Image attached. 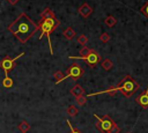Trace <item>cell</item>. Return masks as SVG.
<instances>
[{"mask_svg":"<svg viewBox=\"0 0 148 133\" xmlns=\"http://www.w3.org/2000/svg\"><path fill=\"white\" fill-rule=\"evenodd\" d=\"M128 133H131V132H128Z\"/></svg>","mask_w":148,"mask_h":133,"instance_id":"obj_26","label":"cell"},{"mask_svg":"<svg viewBox=\"0 0 148 133\" xmlns=\"http://www.w3.org/2000/svg\"><path fill=\"white\" fill-rule=\"evenodd\" d=\"M18 130L22 132V133H27L29 130H30V125L27 120H22L20 124H18Z\"/></svg>","mask_w":148,"mask_h":133,"instance_id":"obj_14","label":"cell"},{"mask_svg":"<svg viewBox=\"0 0 148 133\" xmlns=\"http://www.w3.org/2000/svg\"><path fill=\"white\" fill-rule=\"evenodd\" d=\"M123 93V90H121V88L119 87V86H117V87H111V88H109V89H105V90H102V91H97V93H92V94H89L87 97H89V96H96V95H99V94H116V93Z\"/></svg>","mask_w":148,"mask_h":133,"instance_id":"obj_10","label":"cell"},{"mask_svg":"<svg viewBox=\"0 0 148 133\" xmlns=\"http://www.w3.org/2000/svg\"><path fill=\"white\" fill-rule=\"evenodd\" d=\"M69 59H75V60H77V59H82V60H84V61L87 62L88 66H90V67H95V66L98 64V61L101 60V56H99L96 51L90 50L89 53L86 54V56H83V57H80V56H79V57L69 56Z\"/></svg>","mask_w":148,"mask_h":133,"instance_id":"obj_5","label":"cell"},{"mask_svg":"<svg viewBox=\"0 0 148 133\" xmlns=\"http://www.w3.org/2000/svg\"><path fill=\"white\" fill-rule=\"evenodd\" d=\"M99 40H101L102 43H108V42L110 40V35H109L108 32H103V34L99 36Z\"/></svg>","mask_w":148,"mask_h":133,"instance_id":"obj_21","label":"cell"},{"mask_svg":"<svg viewBox=\"0 0 148 133\" xmlns=\"http://www.w3.org/2000/svg\"><path fill=\"white\" fill-rule=\"evenodd\" d=\"M66 123H67V125H68V126H69V128H71V132H69V133H81V132H80L77 128H75V127H74V126L71 124V121H69L68 119L66 120Z\"/></svg>","mask_w":148,"mask_h":133,"instance_id":"obj_23","label":"cell"},{"mask_svg":"<svg viewBox=\"0 0 148 133\" xmlns=\"http://www.w3.org/2000/svg\"><path fill=\"white\" fill-rule=\"evenodd\" d=\"M89 51H90V49H88L87 46H83V47L80 50V57H83V56L88 54V53H89Z\"/></svg>","mask_w":148,"mask_h":133,"instance_id":"obj_24","label":"cell"},{"mask_svg":"<svg viewBox=\"0 0 148 133\" xmlns=\"http://www.w3.org/2000/svg\"><path fill=\"white\" fill-rule=\"evenodd\" d=\"M91 13H92V8H91L87 2L82 3V5L79 7V14H80L82 17H84V19L89 17V16L91 15Z\"/></svg>","mask_w":148,"mask_h":133,"instance_id":"obj_9","label":"cell"},{"mask_svg":"<svg viewBox=\"0 0 148 133\" xmlns=\"http://www.w3.org/2000/svg\"><path fill=\"white\" fill-rule=\"evenodd\" d=\"M102 67H103L104 71H110V69H112V67H113L112 60H110V59H104V60H102Z\"/></svg>","mask_w":148,"mask_h":133,"instance_id":"obj_15","label":"cell"},{"mask_svg":"<svg viewBox=\"0 0 148 133\" xmlns=\"http://www.w3.org/2000/svg\"><path fill=\"white\" fill-rule=\"evenodd\" d=\"M77 113H79V109H77L75 105H69V106L67 108V114H68V116L75 117Z\"/></svg>","mask_w":148,"mask_h":133,"instance_id":"obj_18","label":"cell"},{"mask_svg":"<svg viewBox=\"0 0 148 133\" xmlns=\"http://www.w3.org/2000/svg\"><path fill=\"white\" fill-rule=\"evenodd\" d=\"M94 117L97 118V123H96V127L98 131H101L102 133H110L112 127L114 126V121L111 119V117L109 114H105L103 117L94 114Z\"/></svg>","mask_w":148,"mask_h":133,"instance_id":"obj_4","label":"cell"},{"mask_svg":"<svg viewBox=\"0 0 148 133\" xmlns=\"http://www.w3.org/2000/svg\"><path fill=\"white\" fill-rule=\"evenodd\" d=\"M24 56V52H21L18 56H16L15 58H9V57H6V58H3L1 61H0V67L3 69V72H5V75H8V73L14 68V66H15V61L18 59V58H21V57H23Z\"/></svg>","mask_w":148,"mask_h":133,"instance_id":"obj_6","label":"cell"},{"mask_svg":"<svg viewBox=\"0 0 148 133\" xmlns=\"http://www.w3.org/2000/svg\"><path fill=\"white\" fill-rule=\"evenodd\" d=\"M76 102H77V104L79 105H84L86 103H87V96H84V95H81V96H79V97H76Z\"/></svg>","mask_w":148,"mask_h":133,"instance_id":"obj_20","label":"cell"},{"mask_svg":"<svg viewBox=\"0 0 148 133\" xmlns=\"http://www.w3.org/2000/svg\"><path fill=\"white\" fill-rule=\"evenodd\" d=\"M53 77H54V80H56V84H58V83H60L61 81L65 80V75H64V73H62L61 71H57V72L53 74Z\"/></svg>","mask_w":148,"mask_h":133,"instance_id":"obj_16","label":"cell"},{"mask_svg":"<svg viewBox=\"0 0 148 133\" xmlns=\"http://www.w3.org/2000/svg\"><path fill=\"white\" fill-rule=\"evenodd\" d=\"M60 24V21L54 16V17H42L40 21L38 22V29L42 31L39 39L43 38V36L45 35L47 37V42H49V46H50V53L53 54V49H52V43H51V34L54 29H57V27Z\"/></svg>","mask_w":148,"mask_h":133,"instance_id":"obj_2","label":"cell"},{"mask_svg":"<svg viewBox=\"0 0 148 133\" xmlns=\"http://www.w3.org/2000/svg\"><path fill=\"white\" fill-rule=\"evenodd\" d=\"M104 23H105V25H106L108 28H112V27H114V25L117 24V20H116L114 16L109 15V16L104 20Z\"/></svg>","mask_w":148,"mask_h":133,"instance_id":"obj_13","label":"cell"},{"mask_svg":"<svg viewBox=\"0 0 148 133\" xmlns=\"http://www.w3.org/2000/svg\"><path fill=\"white\" fill-rule=\"evenodd\" d=\"M7 1H8L10 5H16V3L18 2V0H7Z\"/></svg>","mask_w":148,"mask_h":133,"instance_id":"obj_25","label":"cell"},{"mask_svg":"<svg viewBox=\"0 0 148 133\" xmlns=\"http://www.w3.org/2000/svg\"><path fill=\"white\" fill-rule=\"evenodd\" d=\"M71 94L74 95L75 97H79V96H81V95L84 94V89H83L80 84H75V86L71 89Z\"/></svg>","mask_w":148,"mask_h":133,"instance_id":"obj_11","label":"cell"},{"mask_svg":"<svg viewBox=\"0 0 148 133\" xmlns=\"http://www.w3.org/2000/svg\"><path fill=\"white\" fill-rule=\"evenodd\" d=\"M135 102H136L141 108H143V109L148 108V87H147V89H146L145 93H142V94H140L139 96H136Z\"/></svg>","mask_w":148,"mask_h":133,"instance_id":"obj_8","label":"cell"},{"mask_svg":"<svg viewBox=\"0 0 148 133\" xmlns=\"http://www.w3.org/2000/svg\"><path fill=\"white\" fill-rule=\"evenodd\" d=\"M118 86L121 88V90H123V95L124 96H126V97H131L138 89H139V83L132 77V76H130V75H126V76H124V79L118 83Z\"/></svg>","mask_w":148,"mask_h":133,"instance_id":"obj_3","label":"cell"},{"mask_svg":"<svg viewBox=\"0 0 148 133\" xmlns=\"http://www.w3.org/2000/svg\"><path fill=\"white\" fill-rule=\"evenodd\" d=\"M13 84H14L13 79H12V77H9L8 75H5V79L2 80V86H3L5 88H12V87H13Z\"/></svg>","mask_w":148,"mask_h":133,"instance_id":"obj_17","label":"cell"},{"mask_svg":"<svg viewBox=\"0 0 148 133\" xmlns=\"http://www.w3.org/2000/svg\"><path fill=\"white\" fill-rule=\"evenodd\" d=\"M140 10H141V13H142L147 19H148V1H147V2H146V3L140 8Z\"/></svg>","mask_w":148,"mask_h":133,"instance_id":"obj_22","label":"cell"},{"mask_svg":"<svg viewBox=\"0 0 148 133\" xmlns=\"http://www.w3.org/2000/svg\"><path fill=\"white\" fill-rule=\"evenodd\" d=\"M77 43H79L80 45H82V46H86V44L88 43V37L84 36V35H80V36L77 37Z\"/></svg>","mask_w":148,"mask_h":133,"instance_id":"obj_19","label":"cell"},{"mask_svg":"<svg viewBox=\"0 0 148 133\" xmlns=\"http://www.w3.org/2000/svg\"><path fill=\"white\" fill-rule=\"evenodd\" d=\"M38 25L35 23L27 14L21 13L9 25H8V31L13 34L22 44L27 43L37 31H38Z\"/></svg>","mask_w":148,"mask_h":133,"instance_id":"obj_1","label":"cell"},{"mask_svg":"<svg viewBox=\"0 0 148 133\" xmlns=\"http://www.w3.org/2000/svg\"><path fill=\"white\" fill-rule=\"evenodd\" d=\"M64 36H65V38L66 39H68V40H71L72 38H74L75 37V31H74V29L72 28V27H68V28H66L65 30H64Z\"/></svg>","mask_w":148,"mask_h":133,"instance_id":"obj_12","label":"cell"},{"mask_svg":"<svg viewBox=\"0 0 148 133\" xmlns=\"http://www.w3.org/2000/svg\"><path fill=\"white\" fill-rule=\"evenodd\" d=\"M82 74H83V69H82V67H81L79 64L74 62L73 65H71V66L68 67L67 73H66V75H65V79H67V77L79 79Z\"/></svg>","mask_w":148,"mask_h":133,"instance_id":"obj_7","label":"cell"}]
</instances>
